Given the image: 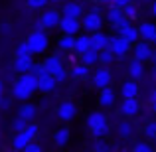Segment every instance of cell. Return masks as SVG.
<instances>
[{
  "label": "cell",
  "mask_w": 156,
  "mask_h": 152,
  "mask_svg": "<svg viewBox=\"0 0 156 152\" xmlns=\"http://www.w3.org/2000/svg\"><path fill=\"white\" fill-rule=\"evenodd\" d=\"M150 61H152V63L156 65V51H152V53H150Z\"/></svg>",
  "instance_id": "43"
},
{
  "label": "cell",
  "mask_w": 156,
  "mask_h": 152,
  "mask_svg": "<svg viewBox=\"0 0 156 152\" xmlns=\"http://www.w3.org/2000/svg\"><path fill=\"white\" fill-rule=\"evenodd\" d=\"M34 30H46V26H44V22H42V20H38V22L34 24Z\"/></svg>",
  "instance_id": "42"
},
{
  "label": "cell",
  "mask_w": 156,
  "mask_h": 152,
  "mask_svg": "<svg viewBox=\"0 0 156 152\" xmlns=\"http://www.w3.org/2000/svg\"><path fill=\"white\" fill-rule=\"evenodd\" d=\"M55 85H57V81L51 73H46V75L38 77V91H42V93H51L55 89Z\"/></svg>",
  "instance_id": "11"
},
{
  "label": "cell",
  "mask_w": 156,
  "mask_h": 152,
  "mask_svg": "<svg viewBox=\"0 0 156 152\" xmlns=\"http://www.w3.org/2000/svg\"><path fill=\"white\" fill-rule=\"evenodd\" d=\"M69 75H71L73 79H77V81L87 79V77H89V65H85V63H77V65H73V67H71V73H69Z\"/></svg>",
  "instance_id": "23"
},
{
  "label": "cell",
  "mask_w": 156,
  "mask_h": 152,
  "mask_svg": "<svg viewBox=\"0 0 156 152\" xmlns=\"http://www.w3.org/2000/svg\"><path fill=\"white\" fill-rule=\"evenodd\" d=\"M133 150H136V152H150V150H152V146L146 144V142H136V144L133 146Z\"/></svg>",
  "instance_id": "39"
},
{
  "label": "cell",
  "mask_w": 156,
  "mask_h": 152,
  "mask_svg": "<svg viewBox=\"0 0 156 152\" xmlns=\"http://www.w3.org/2000/svg\"><path fill=\"white\" fill-rule=\"evenodd\" d=\"M152 79L156 81V65H154V69H152Z\"/></svg>",
  "instance_id": "46"
},
{
  "label": "cell",
  "mask_w": 156,
  "mask_h": 152,
  "mask_svg": "<svg viewBox=\"0 0 156 152\" xmlns=\"http://www.w3.org/2000/svg\"><path fill=\"white\" fill-rule=\"evenodd\" d=\"M34 91H38V75L32 73V71L20 73L18 81H16L14 87H12V95H14V99L26 101V99H30V97L34 95Z\"/></svg>",
  "instance_id": "1"
},
{
  "label": "cell",
  "mask_w": 156,
  "mask_h": 152,
  "mask_svg": "<svg viewBox=\"0 0 156 152\" xmlns=\"http://www.w3.org/2000/svg\"><path fill=\"white\" fill-rule=\"evenodd\" d=\"M91 48H95V50H105V48H109V36L103 34L101 30H97V32H93V36H91Z\"/></svg>",
  "instance_id": "14"
},
{
  "label": "cell",
  "mask_w": 156,
  "mask_h": 152,
  "mask_svg": "<svg viewBox=\"0 0 156 152\" xmlns=\"http://www.w3.org/2000/svg\"><path fill=\"white\" fill-rule=\"evenodd\" d=\"M24 150H30V152H40V150H42V146H40V144H36V142H28V144H26V148H24Z\"/></svg>",
  "instance_id": "40"
},
{
  "label": "cell",
  "mask_w": 156,
  "mask_h": 152,
  "mask_svg": "<svg viewBox=\"0 0 156 152\" xmlns=\"http://www.w3.org/2000/svg\"><path fill=\"white\" fill-rule=\"evenodd\" d=\"M117 130H119V136H121V138H130L133 133H134V126H133V122L122 121V122H119Z\"/></svg>",
  "instance_id": "29"
},
{
  "label": "cell",
  "mask_w": 156,
  "mask_h": 152,
  "mask_svg": "<svg viewBox=\"0 0 156 152\" xmlns=\"http://www.w3.org/2000/svg\"><path fill=\"white\" fill-rule=\"evenodd\" d=\"M138 34L142 40H146L148 44H156V26L150 22H142L138 26Z\"/></svg>",
  "instance_id": "12"
},
{
  "label": "cell",
  "mask_w": 156,
  "mask_h": 152,
  "mask_svg": "<svg viewBox=\"0 0 156 152\" xmlns=\"http://www.w3.org/2000/svg\"><path fill=\"white\" fill-rule=\"evenodd\" d=\"M111 81H113V73H111V69L107 67V65L99 67L91 75V83L95 85L97 89H103V87H107V85H111Z\"/></svg>",
  "instance_id": "5"
},
{
  "label": "cell",
  "mask_w": 156,
  "mask_h": 152,
  "mask_svg": "<svg viewBox=\"0 0 156 152\" xmlns=\"http://www.w3.org/2000/svg\"><path fill=\"white\" fill-rule=\"evenodd\" d=\"M53 142H55L57 146H65L69 142V129L67 126H61V129H57L55 133H53Z\"/></svg>",
  "instance_id": "28"
},
{
  "label": "cell",
  "mask_w": 156,
  "mask_h": 152,
  "mask_svg": "<svg viewBox=\"0 0 156 152\" xmlns=\"http://www.w3.org/2000/svg\"><path fill=\"white\" fill-rule=\"evenodd\" d=\"M122 12H125V16H126V18H129V20H134V18H136V16H138V8L134 6L133 2H130V4H126V6L122 8Z\"/></svg>",
  "instance_id": "32"
},
{
  "label": "cell",
  "mask_w": 156,
  "mask_h": 152,
  "mask_svg": "<svg viewBox=\"0 0 156 152\" xmlns=\"http://www.w3.org/2000/svg\"><path fill=\"white\" fill-rule=\"evenodd\" d=\"M133 46H134V50H133L134 59H138V61H146V59H150L152 48H150V44L146 42V40H142V42H134Z\"/></svg>",
  "instance_id": "8"
},
{
  "label": "cell",
  "mask_w": 156,
  "mask_h": 152,
  "mask_svg": "<svg viewBox=\"0 0 156 152\" xmlns=\"http://www.w3.org/2000/svg\"><path fill=\"white\" fill-rule=\"evenodd\" d=\"M61 14H63V16H73V18H81V16H83V4L67 2L63 6V10H61Z\"/></svg>",
  "instance_id": "17"
},
{
  "label": "cell",
  "mask_w": 156,
  "mask_h": 152,
  "mask_svg": "<svg viewBox=\"0 0 156 152\" xmlns=\"http://www.w3.org/2000/svg\"><path fill=\"white\" fill-rule=\"evenodd\" d=\"M59 28L63 34H71V36H75L77 32L81 30V22H79V18H73V16H63L61 14V20H59Z\"/></svg>",
  "instance_id": "7"
},
{
  "label": "cell",
  "mask_w": 156,
  "mask_h": 152,
  "mask_svg": "<svg viewBox=\"0 0 156 152\" xmlns=\"http://www.w3.org/2000/svg\"><path fill=\"white\" fill-rule=\"evenodd\" d=\"M146 2H148V0H146Z\"/></svg>",
  "instance_id": "51"
},
{
  "label": "cell",
  "mask_w": 156,
  "mask_h": 152,
  "mask_svg": "<svg viewBox=\"0 0 156 152\" xmlns=\"http://www.w3.org/2000/svg\"><path fill=\"white\" fill-rule=\"evenodd\" d=\"M67 75H69V73L65 71V67H61L59 71H55V73H53V77H55V81H57V83H63V81L67 79Z\"/></svg>",
  "instance_id": "38"
},
{
  "label": "cell",
  "mask_w": 156,
  "mask_h": 152,
  "mask_svg": "<svg viewBox=\"0 0 156 152\" xmlns=\"http://www.w3.org/2000/svg\"><path fill=\"white\" fill-rule=\"evenodd\" d=\"M91 150H111V146L107 144V142H103V138H97V140L93 142Z\"/></svg>",
  "instance_id": "37"
},
{
  "label": "cell",
  "mask_w": 156,
  "mask_h": 152,
  "mask_svg": "<svg viewBox=\"0 0 156 152\" xmlns=\"http://www.w3.org/2000/svg\"><path fill=\"white\" fill-rule=\"evenodd\" d=\"M115 53H113V50H109V48H105V50H101L99 51V63L101 65H111L115 61Z\"/></svg>",
  "instance_id": "31"
},
{
  "label": "cell",
  "mask_w": 156,
  "mask_h": 152,
  "mask_svg": "<svg viewBox=\"0 0 156 152\" xmlns=\"http://www.w3.org/2000/svg\"><path fill=\"white\" fill-rule=\"evenodd\" d=\"M144 134H146V138H156V121L146 122V126H144Z\"/></svg>",
  "instance_id": "34"
},
{
  "label": "cell",
  "mask_w": 156,
  "mask_h": 152,
  "mask_svg": "<svg viewBox=\"0 0 156 152\" xmlns=\"http://www.w3.org/2000/svg\"><path fill=\"white\" fill-rule=\"evenodd\" d=\"M152 111H154V113H156V101L152 103Z\"/></svg>",
  "instance_id": "49"
},
{
  "label": "cell",
  "mask_w": 156,
  "mask_h": 152,
  "mask_svg": "<svg viewBox=\"0 0 156 152\" xmlns=\"http://www.w3.org/2000/svg\"><path fill=\"white\" fill-rule=\"evenodd\" d=\"M150 10H152V16H154V18H156V0H154V2H152V8H150Z\"/></svg>",
  "instance_id": "45"
},
{
  "label": "cell",
  "mask_w": 156,
  "mask_h": 152,
  "mask_svg": "<svg viewBox=\"0 0 156 152\" xmlns=\"http://www.w3.org/2000/svg\"><path fill=\"white\" fill-rule=\"evenodd\" d=\"M81 63H85V65H97L99 63V50H95V48H89L87 51H83L81 53Z\"/></svg>",
  "instance_id": "20"
},
{
  "label": "cell",
  "mask_w": 156,
  "mask_h": 152,
  "mask_svg": "<svg viewBox=\"0 0 156 152\" xmlns=\"http://www.w3.org/2000/svg\"><path fill=\"white\" fill-rule=\"evenodd\" d=\"M57 46H59L61 51H73V46H75V36L63 34L59 40H57Z\"/></svg>",
  "instance_id": "27"
},
{
  "label": "cell",
  "mask_w": 156,
  "mask_h": 152,
  "mask_svg": "<svg viewBox=\"0 0 156 152\" xmlns=\"http://www.w3.org/2000/svg\"><path fill=\"white\" fill-rule=\"evenodd\" d=\"M36 113H38V109H36L34 105H28V103H26V105H22V107H20L18 117H22L26 122H32V121L36 118Z\"/></svg>",
  "instance_id": "24"
},
{
  "label": "cell",
  "mask_w": 156,
  "mask_h": 152,
  "mask_svg": "<svg viewBox=\"0 0 156 152\" xmlns=\"http://www.w3.org/2000/svg\"><path fill=\"white\" fill-rule=\"evenodd\" d=\"M75 115H77V107L73 105L71 101H63V103H59L57 105V117L61 118V121H71V118H75Z\"/></svg>",
  "instance_id": "9"
},
{
  "label": "cell",
  "mask_w": 156,
  "mask_h": 152,
  "mask_svg": "<svg viewBox=\"0 0 156 152\" xmlns=\"http://www.w3.org/2000/svg\"><path fill=\"white\" fill-rule=\"evenodd\" d=\"M133 2V0H111V4H113V6H119V8H125L126 4H130Z\"/></svg>",
  "instance_id": "41"
},
{
  "label": "cell",
  "mask_w": 156,
  "mask_h": 152,
  "mask_svg": "<svg viewBox=\"0 0 156 152\" xmlns=\"http://www.w3.org/2000/svg\"><path fill=\"white\" fill-rule=\"evenodd\" d=\"M138 111H140V105H138L136 97H122L121 107H119V113H121L122 117L130 118V117H134Z\"/></svg>",
  "instance_id": "6"
},
{
  "label": "cell",
  "mask_w": 156,
  "mask_h": 152,
  "mask_svg": "<svg viewBox=\"0 0 156 152\" xmlns=\"http://www.w3.org/2000/svg\"><path fill=\"white\" fill-rule=\"evenodd\" d=\"M142 75H144L142 61H138V59H134V57H133V61L129 63V77H130V79H140Z\"/></svg>",
  "instance_id": "22"
},
{
  "label": "cell",
  "mask_w": 156,
  "mask_h": 152,
  "mask_svg": "<svg viewBox=\"0 0 156 152\" xmlns=\"http://www.w3.org/2000/svg\"><path fill=\"white\" fill-rule=\"evenodd\" d=\"M107 121V117H105V113H101V111H93V113H89L87 115V129L91 130L93 126H97V125H101V122H105Z\"/></svg>",
  "instance_id": "25"
},
{
  "label": "cell",
  "mask_w": 156,
  "mask_h": 152,
  "mask_svg": "<svg viewBox=\"0 0 156 152\" xmlns=\"http://www.w3.org/2000/svg\"><path fill=\"white\" fill-rule=\"evenodd\" d=\"M95 2H99V4H107V2H111V0H95Z\"/></svg>",
  "instance_id": "47"
},
{
  "label": "cell",
  "mask_w": 156,
  "mask_h": 152,
  "mask_svg": "<svg viewBox=\"0 0 156 152\" xmlns=\"http://www.w3.org/2000/svg\"><path fill=\"white\" fill-rule=\"evenodd\" d=\"M44 67H46L48 69V71H50L51 73V75H53V73H55V71H59V69L61 67H63V63H61V59H59V55H50V57H48V59L46 61H44Z\"/></svg>",
  "instance_id": "26"
},
{
  "label": "cell",
  "mask_w": 156,
  "mask_h": 152,
  "mask_svg": "<svg viewBox=\"0 0 156 152\" xmlns=\"http://www.w3.org/2000/svg\"><path fill=\"white\" fill-rule=\"evenodd\" d=\"M32 55H16L14 59V69L18 73H28L32 71Z\"/></svg>",
  "instance_id": "13"
},
{
  "label": "cell",
  "mask_w": 156,
  "mask_h": 152,
  "mask_svg": "<svg viewBox=\"0 0 156 152\" xmlns=\"http://www.w3.org/2000/svg\"><path fill=\"white\" fill-rule=\"evenodd\" d=\"M16 55H32V51H30V48H28L26 42H22V44L16 46Z\"/></svg>",
  "instance_id": "36"
},
{
  "label": "cell",
  "mask_w": 156,
  "mask_h": 152,
  "mask_svg": "<svg viewBox=\"0 0 156 152\" xmlns=\"http://www.w3.org/2000/svg\"><path fill=\"white\" fill-rule=\"evenodd\" d=\"M81 28H83L85 32H91V34L103 28V18H101L97 8H93V10H89V12L83 14V18H81Z\"/></svg>",
  "instance_id": "3"
},
{
  "label": "cell",
  "mask_w": 156,
  "mask_h": 152,
  "mask_svg": "<svg viewBox=\"0 0 156 152\" xmlns=\"http://www.w3.org/2000/svg\"><path fill=\"white\" fill-rule=\"evenodd\" d=\"M0 101H2V81H0Z\"/></svg>",
  "instance_id": "48"
},
{
  "label": "cell",
  "mask_w": 156,
  "mask_h": 152,
  "mask_svg": "<svg viewBox=\"0 0 156 152\" xmlns=\"http://www.w3.org/2000/svg\"><path fill=\"white\" fill-rule=\"evenodd\" d=\"M138 83L136 79H130V81H125L121 85V97H136L138 95Z\"/></svg>",
  "instance_id": "19"
},
{
  "label": "cell",
  "mask_w": 156,
  "mask_h": 152,
  "mask_svg": "<svg viewBox=\"0 0 156 152\" xmlns=\"http://www.w3.org/2000/svg\"><path fill=\"white\" fill-rule=\"evenodd\" d=\"M26 125H28V122L24 121L22 117H16V118H14V122H12V129H14L16 133H20V130H24V129H26Z\"/></svg>",
  "instance_id": "35"
},
{
  "label": "cell",
  "mask_w": 156,
  "mask_h": 152,
  "mask_svg": "<svg viewBox=\"0 0 156 152\" xmlns=\"http://www.w3.org/2000/svg\"><path fill=\"white\" fill-rule=\"evenodd\" d=\"M40 20L44 22L46 28H57V26H59V20H61V12L50 8V10L42 12V18H40Z\"/></svg>",
  "instance_id": "10"
},
{
  "label": "cell",
  "mask_w": 156,
  "mask_h": 152,
  "mask_svg": "<svg viewBox=\"0 0 156 152\" xmlns=\"http://www.w3.org/2000/svg\"><path fill=\"white\" fill-rule=\"evenodd\" d=\"M50 2H59V0H50Z\"/></svg>",
  "instance_id": "50"
},
{
  "label": "cell",
  "mask_w": 156,
  "mask_h": 152,
  "mask_svg": "<svg viewBox=\"0 0 156 152\" xmlns=\"http://www.w3.org/2000/svg\"><path fill=\"white\" fill-rule=\"evenodd\" d=\"M125 18H126V16H125V12H122V8L111 4V8L107 10V22H111L115 26V24H119L121 20H125Z\"/></svg>",
  "instance_id": "21"
},
{
  "label": "cell",
  "mask_w": 156,
  "mask_h": 152,
  "mask_svg": "<svg viewBox=\"0 0 156 152\" xmlns=\"http://www.w3.org/2000/svg\"><path fill=\"white\" fill-rule=\"evenodd\" d=\"M48 2H50V0H26V6L30 8V10H42V8H46Z\"/></svg>",
  "instance_id": "33"
},
{
  "label": "cell",
  "mask_w": 156,
  "mask_h": 152,
  "mask_svg": "<svg viewBox=\"0 0 156 152\" xmlns=\"http://www.w3.org/2000/svg\"><path fill=\"white\" fill-rule=\"evenodd\" d=\"M30 140H34V138H32L26 130H20V133H16L14 138H12V148H14V150H24Z\"/></svg>",
  "instance_id": "15"
},
{
  "label": "cell",
  "mask_w": 156,
  "mask_h": 152,
  "mask_svg": "<svg viewBox=\"0 0 156 152\" xmlns=\"http://www.w3.org/2000/svg\"><path fill=\"white\" fill-rule=\"evenodd\" d=\"M28 48H30L32 55H38V53H44L48 50V46H50V40H48L46 32L44 30H32L30 36H28L26 40Z\"/></svg>",
  "instance_id": "2"
},
{
  "label": "cell",
  "mask_w": 156,
  "mask_h": 152,
  "mask_svg": "<svg viewBox=\"0 0 156 152\" xmlns=\"http://www.w3.org/2000/svg\"><path fill=\"white\" fill-rule=\"evenodd\" d=\"M130 48H133V44H130L129 40H125L122 36H113V38H109V50H113V53L117 57L126 55V53L130 51Z\"/></svg>",
  "instance_id": "4"
},
{
  "label": "cell",
  "mask_w": 156,
  "mask_h": 152,
  "mask_svg": "<svg viewBox=\"0 0 156 152\" xmlns=\"http://www.w3.org/2000/svg\"><path fill=\"white\" fill-rule=\"evenodd\" d=\"M115 99H117V97H115V91L109 87V85L101 89V93H99V105L101 107H113Z\"/></svg>",
  "instance_id": "16"
},
{
  "label": "cell",
  "mask_w": 156,
  "mask_h": 152,
  "mask_svg": "<svg viewBox=\"0 0 156 152\" xmlns=\"http://www.w3.org/2000/svg\"><path fill=\"white\" fill-rule=\"evenodd\" d=\"M109 133H111L109 121H105V122H101V125H97V126H93V129H91V134H93L95 138H105Z\"/></svg>",
  "instance_id": "30"
},
{
  "label": "cell",
  "mask_w": 156,
  "mask_h": 152,
  "mask_svg": "<svg viewBox=\"0 0 156 152\" xmlns=\"http://www.w3.org/2000/svg\"><path fill=\"white\" fill-rule=\"evenodd\" d=\"M89 48H91V36L83 34V36H77V38H75V46H73V51H75L77 55H81L83 51H87Z\"/></svg>",
  "instance_id": "18"
},
{
  "label": "cell",
  "mask_w": 156,
  "mask_h": 152,
  "mask_svg": "<svg viewBox=\"0 0 156 152\" xmlns=\"http://www.w3.org/2000/svg\"><path fill=\"white\" fill-rule=\"evenodd\" d=\"M154 101H156V89H154L152 93H150V103H154Z\"/></svg>",
  "instance_id": "44"
}]
</instances>
